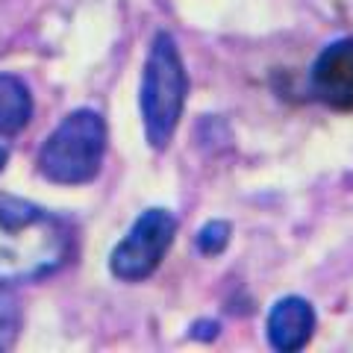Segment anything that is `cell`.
<instances>
[{"mask_svg": "<svg viewBox=\"0 0 353 353\" xmlns=\"http://www.w3.org/2000/svg\"><path fill=\"white\" fill-rule=\"evenodd\" d=\"M74 236L62 218L0 194V285L41 280L71 259Z\"/></svg>", "mask_w": 353, "mask_h": 353, "instance_id": "6da1fadb", "label": "cell"}, {"mask_svg": "<svg viewBox=\"0 0 353 353\" xmlns=\"http://www.w3.org/2000/svg\"><path fill=\"white\" fill-rule=\"evenodd\" d=\"M185 94H189V77H185L180 48L171 32L162 30L150 44L145 77H141V118H145L150 148H168L183 118Z\"/></svg>", "mask_w": 353, "mask_h": 353, "instance_id": "7a4b0ae2", "label": "cell"}, {"mask_svg": "<svg viewBox=\"0 0 353 353\" xmlns=\"http://www.w3.org/2000/svg\"><path fill=\"white\" fill-rule=\"evenodd\" d=\"M106 153V124L94 109H77L39 150V171L50 183L80 185L94 180Z\"/></svg>", "mask_w": 353, "mask_h": 353, "instance_id": "3957f363", "label": "cell"}, {"mask_svg": "<svg viewBox=\"0 0 353 353\" xmlns=\"http://www.w3.org/2000/svg\"><path fill=\"white\" fill-rule=\"evenodd\" d=\"M176 236V218L168 209H148L109 256V271L124 283L148 280L165 259Z\"/></svg>", "mask_w": 353, "mask_h": 353, "instance_id": "277c9868", "label": "cell"}, {"mask_svg": "<svg viewBox=\"0 0 353 353\" xmlns=\"http://www.w3.org/2000/svg\"><path fill=\"white\" fill-rule=\"evenodd\" d=\"M309 88L321 103L353 112V36L339 39L318 53Z\"/></svg>", "mask_w": 353, "mask_h": 353, "instance_id": "5b68a950", "label": "cell"}, {"mask_svg": "<svg viewBox=\"0 0 353 353\" xmlns=\"http://www.w3.org/2000/svg\"><path fill=\"white\" fill-rule=\"evenodd\" d=\"M315 330V309L303 297H283L268 315V341L283 353L301 350Z\"/></svg>", "mask_w": 353, "mask_h": 353, "instance_id": "8992f818", "label": "cell"}, {"mask_svg": "<svg viewBox=\"0 0 353 353\" xmlns=\"http://www.w3.org/2000/svg\"><path fill=\"white\" fill-rule=\"evenodd\" d=\"M32 115V97L24 80L15 74H0V136H15Z\"/></svg>", "mask_w": 353, "mask_h": 353, "instance_id": "52a82bcc", "label": "cell"}, {"mask_svg": "<svg viewBox=\"0 0 353 353\" xmlns=\"http://www.w3.org/2000/svg\"><path fill=\"white\" fill-rule=\"evenodd\" d=\"M227 245H230V224L227 221H209L201 233H197V250L206 253V256H218Z\"/></svg>", "mask_w": 353, "mask_h": 353, "instance_id": "ba28073f", "label": "cell"}, {"mask_svg": "<svg viewBox=\"0 0 353 353\" xmlns=\"http://www.w3.org/2000/svg\"><path fill=\"white\" fill-rule=\"evenodd\" d=\"M15 333H18V306L12 297L0 294V347L12 345Z\"/></svg>", "mask_w": 353, "mask_h": 353, "instance_id": "9c48e42d", "label": "cell"}, {"mask_svg": "<svg viewBox=\"0 0 353 353\" xmlns=\"http://www.w3.org/2000/svg\"><path fill=\"white\" fill-rule=\"evenodd\" d=\"M6 159H9V150H6V148H0V171H3V165H6Z\"/></svg>", "mask_w": 353, "mask_h": 353, "instance_id": "30bf717a", "label": "cell"}]
</instances>
